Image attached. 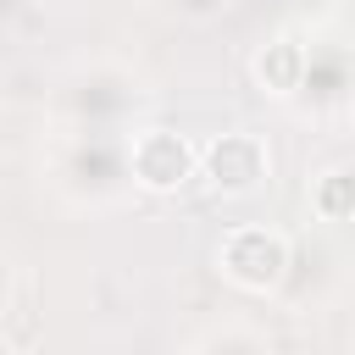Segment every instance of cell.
<instances>
[{
	"mask_svg": "<svg viewBox=\"0 0 355 355\" xmlns=\"http://www.w3.org/2000/svg\"><path fill=\"white\" fill-rule=\"evenodd\" d=\"M250 72H255V83H261L266 94H294V89L305 83V72H311V55H305L300 39L277 33V39H266V44L250 55Z\"/></svg>",
	"mask_w": 355,
	"mask_h": 355,
	"instance_id": "obj_4",
	"label": "cell"
},
{
	"mask_svg": "<svg viewBox=\"0 0 355 355\" xmlns=\"http://www.w3.org/2000/svg\"><path fill=\"white\" fill-rule=\"evenodd\" d=\"M194 178H205L216 194H255L266 178H272V155L255 133H216L200 161H194Z\"/></svg>",
	"mask_w": 355,
	"mask_h": 355,
	"instance_id": "obj_2",
	"label": "cell"
},
{
	"mask_svg": "<svg viewBox=\"0 0 355 355\" xmlns=\"http://www.w3.org/2000/svg\"><path fill=\"white\" fill-rule=\"evenodd\" d=\"M0 355H17V349H11V344H6V338H0Z\"/></svg>",
	"mask_w": 355,
	"mask_h": 355,
	"instance_id": "obj_6",
	"label": "cell"
},
{
	"mask_svg": "<svg viewBox=\"0 0 355 355\" xmlns=\"http://www.w3.org/2000/svg\"><path fill=\"white\" fill-rule=\"evenodd\" d=\"M194 161H200V150L172 128H144L133 139V178L150 194H178L194 178Z\"/></svg>",
	"mask_w": 355,
	"mask_h": 355,
	"instance_id": "obj_3",
	"label": "cell"
},
{
	"mask_svg": "<svg viewBox=\"0 0 355 355\" xmlns=\"http://www.w3.org/2000/svg\"><path fill=\"white\" fill-rule=\"evenodd\" d=\"M311 211L322 222H349L355 216V178H349V166H327L311 183Z\"/></svg>",
	"mask_w": 355,
	"mask_h": 355,
	"instance_id": "obj_5",
	"label": "cell"
},
{
	"mask_svg": "<svg viewBox=\"0 0 355 355\" xmlns=\"http://www.w3.org/2000/svg\"><path fill=\"white\" fill-rule=\"evenodd\" d=\"M216 272L244 288V294H266L283 283L288 272V239L277 227H261V222H244V227H227L222 244H216Z\"/></svg>",
	"mask_w": 355,
	"mask_h": 355,
	"instance_id": "obj_1",
	"label": "cell"
}]
</instances>
